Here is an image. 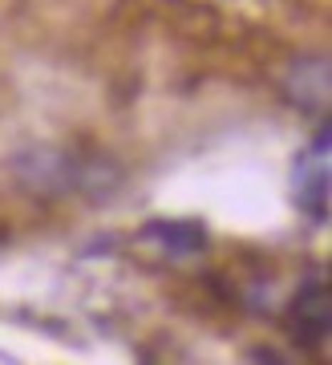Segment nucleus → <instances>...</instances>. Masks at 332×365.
<instances>
[{"mask_svg":"<svg viewBox=\"0 0 332 365\" xmlns=\"http://www.w3.org/2000/svg\"><path fill=\"white\" fill-rule=\"evenodd\" d=\"M288 333L296 345H320L332 333V297L324 280H312L288 304Z\"/></svg>","mask_w":332,"mask_h":365,"instance_id":"nucleus-1","label":"nucleus"},{"mask_svg":"<svg viewBox=\"0 0 332 365\" xmlns=\"http://www.w3.org/2000/svg\"><path fill=\"white\" fill-rule=\"evenodd\" d=\"M284 93L292 98L300 110H324L328 106V61L324 57H304L296 61L292 73L284 78Z\"/></svg>","mask_w":332,"mask_h":365,"instance_id":"nucleus-2","label":"nucleus"},{"mask_svg":"<svg viewBox=\"0 0 332 365\" xmlns=\"http://www.w3.org/2000/svg\"><path fill=\"white\" fill-rule=\"evenodd\" d=\"M146 235H154L175 256H194V252L207 248V227L194 220H154L146 223Z\"/></svg>","mask_w":332,"mask_h":365,"instance_id":"nucleus-3","label":"nucleus"},{"mask_svg":"<svg viewBox=\"0 0 332 365\" xmlns=\"http://www.w3.org/2000/svg\"><path fill=\"white\" fill-rule=\"evenodd\" d=\"M304 207L312 211V220H324V215H328V175H324V170H320L316 179L308 182Z\"/></svg>","mask_w":332,"mask_h":365,"instance_id":"nucleus-4","label":"nucleus"}]
</instances>
